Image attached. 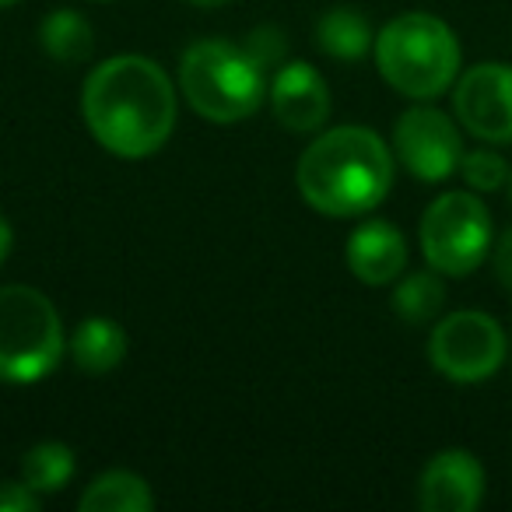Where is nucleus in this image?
<instances>
[{"instance_id":"obj_1","label":"nucleus","mask_w":512,"mask_h":512,"mask_svg":"<svg viewBox=\"0 0 512 512\" xmlns=\"http://www.w3.org/2000/svg\"><path fill=\"white\" fill-rule=\"evenodd\" d=\"M81 116L109 155L151 158L176 130V88L151 57L120 53L85 78Z\"/></svg>"},{"instance_id":"obj_2","label":"nucleus","mask_w":512,"mask_h":512,"mask_svg":"<svg viewBox=\"0 0 512 512\" xmlns=\"http://www.w3.org/2000/svg\"><path fill=\"white\" fill-rule=\"evenodd\" d=\"M295 186L313 211L358 218L376 211L393 190V151L369 127L323 130L299 155Z\"/></svg>"},{"instance_id":"obj_3","label":"nucleus","mask_w":512,"mask_h":512,"mask_svg":"<svg viewBox=\"0 0 512 512\" xmlns=\"http://www.w3.org/2000/svg\"><path fill=\"white\" fill-rule=\"evenodd\" d=\"M372 53L386 85L418 102L453 92L463 64L456 32L428 11H407L383 25Z\"/></svg>"},{"instance_id":"obj_4","label":"nucleus","mask_w":512,"mask_h":512,"mask_svg":"<svg viewBox=\"0 0 512 512\" xmlns=\"http://www.w3.org/2000/svg\"><path fill=\"white\" fill-rule=\"evenodd\" d=\"M179 88L207 123H239L264 106V64L246 46L200 39L179 60Z\"/></svg>"},{"instance_id":"obj_5","label":"nucleus","mask_w":512,"mask_h":512,"mask_svg":"<svg viewBox=\"0 0 512 512\" xmlns=\"http://www.w3.org/2000/svg\"><path fill=\"white\" fill-rule=\"evenodd\" d=\"M64 348L60 313L39 288H0V383H39L60 365Z\"/></svg>"},{"instance_id":"obj_6","label":"nucleus","mask_w":512,"mask_h":512,"mask_svg":"<svg viewBox=\"0 0 512 512\" xmlns=\"http://www.w3.org/2000/svg\"><path fill=\"white\" fill-rule=\"evenodd\" d=\"M421 253L442 278H467L495 246L491 211L474 190H449L421 214Z\"/></svg>"},{"instance_id":"obj_7","label":"nucleus","mask_w":512,"mask_h":512,"mask_svg":"<svg viewBox=\"0 0 512 512\" xmlns=\"http://www.w3.org/2000/svg\"><path fill=\"white\" fill-rule=\"evenodd\" d=\"M509 358V337L495 316L481 309L439 316L428 337V362L449 383L474 386L491 379Z\"/></svg>"},{"instance_id":"obj_8","label":"nucleus","mask_w":512,"mask_h":512,"mask_svg":"<svg viewBox=\"0 0 512 512\" xmlns=\"http://www.w3.org/2000/svg\"><path fill=\"white\" fill-rule=\"evenodd\" d=\"M463 151L460 127L442 109L414 106L393 127V155L421 183H446L456 176Z\"/></svg>"},{"instance_id":"obj_9","label":"nucleus","mask_w":512,"mask_h":512,"mask_svg":"<svg viewBox=\"0 0 512 512\" xmlns=\"http://www.w3.org/2000/svg\"><path fill=\"white\" fill-rule=\"evenodd\" d=\"M453 113L484 144H512V67L474 64L453 85Z\"/></svg>"},{"instance_id":"obj_10","label":"nucleus","mask_w":512,"mask_h":512,"mask_svg":"<svg viewBox=\"0 0 512 512\" xmlns=\"http://www.w3.org/2000/svg\"><path fill=\"white\" fill-rule=\"evenodd\" d=\"M484 467L470 449H442L418 477V505L425 512H474L484 502Z\"/></svg>"},{"instance_id":"obj_11","label":"nucleus","mask_w":512,"mask_h":512,"mask_svg":"<svg viewBox=\"0 0 512 512\" xmlns=\"http://www.w3.org/2000/svg\"><path fill=\"white\" fill-rule=\"evenodd\" d=\"M278 123L295 134H313L330 120V88L323 74L299 60H288L267 85Z\"/></svg>"},{"instance_id":"obj_12","label":"nucleus","mask_w":512,"mask_h":512,"mask_svg":"<svg viewBox=\"0 0 512 512\" xmlns=\"http://www.w3.org/2000/svg\"><path fill=\"white\" fill-rule=\"evenodd\" d=\"M344 260H348L351 274H355L362 285L383 288L404 274L407 267V239L393 221H365L355 232L348 235V246H344Z\"/></svg>"},{"instance_id":"obj_13","label":"nucleus","mask_w":512,"mask_h":512,"mask_svg":"<svg viewBox=\"0 0 512 512\" xmlns=\"http://www.w3.org/2000/svg\"><path fill=\"white\" fill-rule=\"evenodd\" d=\"M127 330L120 327L109 316H88V320L78 323V330L67 341V351H71L74 365H78L85 376H109L123 365L127 358Z\"/></svg>"},{"instance_id":"obj_14","label":"nucleus","mask_w":512,"mask_h":512,"mask_svg":"<svg viewBox=\"0 0 512 512\" xmlns=\"http://www.w3.org/2000/svg\"><path fill=\"white\" fill-rule=\"evenodd\" d=\"M81 512H151L155 509V495H151L148 481L130 470H109L99 474L78 498Z\"/></svg>"},{"instance_id":"obj_15","label":"nucleus","mask_w":512,"mask_h":512,"mask_svg":"<svg viewBox=\"0 0 512 512\" xmlns=\"http://www.w3.org/2000/svg\"><path fill=\"white\" fill-rule=\"evenodd\" d=\"M39 43H43V53L57 64H88L95 50V32L88 25L85 15L71 8H60L53 15L43 18L39 25Z\"/></svg>"},{"instance_id":"obj_16","label":"nucleus","mask_w":512,"mask_h":512,"mask_svg":"<svg viewBox=\"0 0 512 512\" xmlns=\"http://www.w3.org/2000/svg\"><path fill=\"white\" fill-rule=\"evenodd\" d=\"M316 43L327 57L337 60H362L365 53L376 46V32H372L369 18L355 8H330L327 15L316 22Z\"/></svg>"},{"instance_id":"obj_17","label":"nucleus","mask_w":512,"mask_h":512,"mask_svg":"<svg viewBox=\"0 0 512 512\" xmlns=\"http://www.w3.org/2000/svg\"><path fill=\"white\" fill-rule=\"evenodd\" d=\"M442 306H446V285H442L439 271H418L407 274L404 281L397 278V288H393V309L404 323H432L442 316Z\"/></svg>"},{"instance_id":"obj_18","label":"nucleus","mask_w":512,"mask_h":512,"mask_svg":"<svg viewBox=\"0 0 512 512\" xmlns=\"http://www.w3.org/2000/svg\"><path fill=\"white\" fill-rule=\"evenodd\" d=\"M74 449L64 442H39L29 453L22 456V481L29 484L39 495H50V491H64L67 481L74 477Z\"/></svg>"},{"instance_id":"obj_19","label":"nucleus","mask_w":512,"mask_h":512,"mask_svg":"<svg viewBox=\"0 0 512 512\" xmlns=\"http://www.w3.org/2000/svg\"><path fill=\"white\" fill-rule=\"evenodd\" d=\"M509 172H512V165L505 162V155H498L495 148L463 151V158H460V176L474 193L502 190V186L509 183Z\"/></svg>"},{"instance_id":"obj_20","label":"nucleus","mask_w":512,"mask_h":512,"mask_svg":"<svg viewBox=\"0 0 512 512\" xmlns=\"http://www.w3.org/2000/svg\"><path fill=\"white\" fill-rule=\"evenodd\" d=\"M43 498L25 481H0V512H39Z\"/></svg>"},{"instance_id":"obj_21","label":"nucleus","mask_w":512,"mask_h":512,"mask_svg":"<svg viewBox=\"0 0 512 512\" xmlns=\"http://www.w3.org/2000/svg\"><path fill=\"white\" fill-rule=\"evenodd\" d=\"M246 50L267 67V64H274V60L285 57V36H281L278 29H256L253 36L246 39Z\"/></svg>"},{"instance_id":"obj_22","label":"nucleus","mask_w":512,"mask_h":512,"mask_svg":"<svg viewBox=\"0 0 512 512\" xmlns=\"http://www.w3.org/2000/svg\"><path fill=\"white\" fill-rule=\"evenodd\" d=\"M491 267H495L498 285L512 295V228L509 232H502V239L491 246Z\"/></svg>"},{"instance_id":"obj_23","label":"nucleus","mask_w":512,"mask_h":512,"mask_svg":"<svg viewBox=\"0 0 512 512\" xmlns=\"http://www.w3.org/2000/svg\"><path fill=\"white\" fill-rule=\"evenodd\" d=\"M11 246H15V232H11L8 218H0V264L11 256Z\"/></svg>"},{"instance_id":"obj_24","label":"nucleus","mask_w":512,"mask_h":512,"mask_svg":"<svg viewBox=\"0 0 512 512\" xmlns=\"http://www.w3.org/2000/svg\"><path fill=\"white\" fill-rule=\"evenodd\" d=\"M197 8H221V4H235V0H190Z\"/></svg>"},{"instance_id":"obj_25","label":"nucleus","mask_w":512,"mask_h":512,"mask_svg":"<svg viewBox=\"0 0 512 512\" xmlns=\"http://www.w3.org/2000/svg\"><path fill=\"white\" fill-rule=\"evenodd\" d=\"M15 4H22V0H0V8H15Z\"/></svg>"},{"instance_id":"obj_26","label":"nucleus","mask_w":512,"mask_h":512,"mask_svg":"<svg viewBox=\"0 0 512 512\" xmlns=\"http://www.w3.org/2000/svg\"><path fill=\"white\" fill-rule=\"evenodd\" d=\"M505 190H509V200H512V172H509V183H505Z\"/></svg>"},{"instance_id":"obj_27","label":"nucleus","mask_w":512,"mask_h":512,"mask_svg":"<svg viewBox=\"0 0 512 512\" xmlns=\"http://www.w3.org/2000/svg\"><path fill=\"white\" fill-rule=\"evenodd\" d=\"M509 348H512V341H509Z\"/></svg>"}]
</instances>
